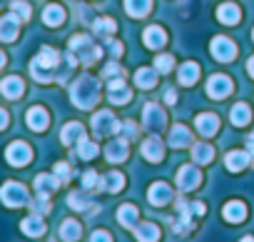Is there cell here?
I'll list each match as a JSON object with an SVG mask.
<instances>
[{"instance_id":"681fc988","label":"cell","mask_w":254,"mask_h":242,"mask_svg":"<svg viewBox=\"0 0 254 242\" xmlns=\"http://www.w3.org/2000/svg\"><path fill=\"white\" fill-rule=\"evenodd\" d=\"M165 100H167V102L172 105V102L177 100V97H175V90H167V92H165Z\"/></svg>"},{"instance_id":"bcb514c9","label":"cell","mask_w":254,"mask_h":242,"mask_svg":"<svg viewBox=\"0 0 254 242\" xmlns=\"http://www.w3.org/2000/svg\"><path fill=\"white\" fill-rule=\"evenodd\" d=\"M110 53L117 58V55L122 53V45H120V43H115V40H110Z\"/></svg>"},{"instance_id":"d6986e66","label":"cell","mask_w":254,"mask_h":242,"mask_svg":"<svg viewBox=\"0 0 254 242\" xmlns=\"http://www.w3.org/2000/svg\"><path fill=\"white\" fill-rule=\"evenodd\" d=\"M23 90H25V85H23V80L15 78V75H10V78H5L3 82H0V92H3L5 97H10V100L20 97Z\"/></svg>"},{"instance_id":"5b68a950","label":"cell","mask_w":254,"mask_h":242,"mask_svg":"<svg viewBox=\"0 0 254 242\" xmlns=\"http://www.w3.org/2000/svg\"><path fill=\"white\" fill-rule=\"evenodd\" d=\"M120 128H122V125L117 123V117H115L112 112H107V110H102V112H97V115L92 117V130H95V135H100V138L117 135Z\"/></svg>"},{"instance_id":"74e56055","label":"cell","mask_w":254,"mask_h":242,"mask_svg":"<svg viewBox=\"0 0 254 242\" xmlns=\"http://www.w3.org/2000/svg\"><path fill=\"white\" fill-rule=\"evenodd\" d=\"M77 155H80L82 160H92V158L97 155V143H92V140L82 138V140L77 143Z\"/></svg>"},{"instance_id":"ee69618b","label":"cell","mask_w":254,"mask_h":242,"mask_svg":"<svg viewBox=\"0 0 254 242\" xmlns=\"http://www.w3.org/2000/svg\"><path fill=\"white\" fill-rule=\"evenodd\" d=\"M90 242H112V237H110L105 230H95L92 237H90Z\"/></svg>"},{"instance_id":"60d3db41","label":"cell","mask_w":254,"mask_h":242,"mask_svg":"<svg viewBox=\"0 0 254 242\" xmlns=\"http://www.w3.org/2000/svg\"><path fill=\"white\" fill-rule=\"evenodd\" d=\"M10 10H13L20 20H28V18H30V5H28V3H23V0H15V3L10 5Z\"/></svg>"},{"instance_id":"e575fe53","label":"cell","mask_w":254,"mask_h":242,"mask_svg":"<svg viewBox=\"0 0 254 242\" xmlns=\"http://www.w3.org/2000/svg\"><path fill=\"white\" fill-rule=\"evenodd\" d=\"M249 117H252V110H249L244 102H237V105L232 107V123H234L237 128L247 125V123H249Z\"/></svg>"},{"instance_id":"f6af8a7d","label":"cell","mask_w":254,"mask_h":242,"mask_svg":"<svg viewBox=\"0 0 254 242\" xmlns=\"http://www.w3.org/2000/svg\"><path fill=\"white\" fill-rule=\"evenodd\" d=\"M55 175H60V180H70V167L65 162H58L55 165Z\"/></svg>"},{"instance_id":"836d02e7","label":"cell","mask_w":254,"mask_h":242,"mask_svg":"<svg viewBox=\"0 0 254 242\" xmlns=\"http://www.w3.org/2000/svg\"><path fill=\"white\" fill-rule=\"evenodd\" d=\"M80 222L77 220H65L63 225H60V237L65 240V242H72V240H77L80 237Z\"/></svg>"},{"instance_id":"f35d334b","label":"cell","mask_w":254,"mask_h":242,"mask_svg":"<svg viewBox=\"0 0 254 242\" xmlns=\"http://www.w3.org/2000/svg\"><path fill=\"white\" fill-rule=\"evenodd\" d=\"M82 187H85V190H95V187H97V190H102V177H100L97 172H92V170H90V172H85V175H82Z\"/></svg>"},{"instance_id":"7402d4cb","label":"cell","mask_w":254,"mask_h":242,"mask_svg":"<svg viewBox=\"0 0 254 242\" xmlns=\"http://www.w3.org/2000/svg\"><path fill=\"white\" fill-rule=\"evenodd\" d=\"M60 138H63V145H72V143H80V140L85 138V128H82L80 123H67V125L63 128Z\"/></svg>"},{"instance_id":"ffe728a7","label":"cell","mask_w":254,"mask_h":242,"mask_svg":"<svg viewBox=\"0 0 254 242\" xmlns=\"http://www.w3.org/2000/svg\"><path fill=\"white\" fill-rule=\"evenodd\" d=\"M20 230H23L28 237H40V235L45 232V222H43L40 215H30V217H25V220L20 222Z\"/></svg>"},{"instance_id":"7bdbcfd3","label":"cell","mask_w":254,"mask_h":242,"mask_svg":"<svg viewBox=\"0 0 254 242\" xmlns=\"http://www.w3.org/2000/svg\"><path fill=\"white\" fill-rule=\"evenodd\" d=\"M102 78H110V80H115V78H122V68H120L117 63H110V65L102 70Z\"/></svg>"},{"instance_id":"816d5d0a","label":"cell","mask_w":254,"mask_h":242,"mask_svg":"<svg viewBox=\"0 0 254 242\" xmlns=\"http://www.w3.org/2000/svg\"><path fill=\"white\" fill-rule=\"evenodd\" d=\"M3 65H5V55H3V53H0V68H3Z\"/></svg>"},{"instance_id":"b9f144b4","label":"cell","mask_w":254,"mask_h":242,"mask_svg":"<svg viewBox=\"0 0 254 242\" xmlns=\"http://www.w3.org/2000/svg\"><path fill=\"white\" fill-rule=\"evenodd\" d=\"M172 63H175L172 55H160V58L155 60V70H157V73H170V70H172Z\"/></svg>"},{"instance_id":"ac0fdd59","label":"cell","mask_w":254,"mask_h":242,"mask_svg":"<svg viewBox=\"0 0 254 242\" xmlns=\"http://www.w3.org/2000/svg\"><path fill=\"white\" fill-rule=\"evenodd\" d=\"M222 215H224V220H227V222H242V220L247 217V205H244V202H239V200H232V202H227V205H224Z\"/></svg>"},{"instance_id":"d590c367","label":"cell","mask_w":254,"mask_h":242,"mask_svg":"<svg viewBox=\"0 0 254 242\" xmlns=\"http://www.w3.org/2000/svg\"><path fill=\"white\" fill-rule=\"evenodd\" d=\"M122 185H125V180L120 172H107L102 177V190H107V192H117V190H122Z\"/></svg>"},{"instance_id":"f5cc1de1","label":"cell","mask_w":254,"mask_h":242,"mask_svg":"<svg viewBox=\"0 0 254 242\" xmlns=\"http://www.w3.org/2000/svg\"><path fill=\"white\" fill-rule=\"evenodd\" d=\"M242 242H254V240H252V237H249V235H247V237H244V240H242Z\"/></svg>"},{"instance_id":"8d00e7d4","label":"cell","mask_w":254,"mask_h":242,"mask_svg":"<svg viewBox=\"0 0 254 242\" xmlns=\"http://www.w3.org/2000/svg\"><path fill=\"white\" fill-rule=\"evenodd\" d=\"M67 205L75 207V210H95V202H92L90 197H85L82 192H72V195L67 197Z\"/></svg>"},{"instance_id":"8992f818","label":"cell","mask_w":254,"mask_h":242,"mask_svg":"<svg viewBox=\"0 0 254 242\" xmlns=\"http://www.w3.org/2000/svg\"><path fill=\"white\" fill-rule=\"evenodd\" d=\"M199 180H202V175H199V170H197L194 165H182V167L177 170V187H180L182 192L194 190V187L199 185Z\"/></svg>"},{"instance_id":"7dc6e473","label":"cell","mask_w":254,"mask_h":242,"mask_svg":"<svg viewBox=\"0 0 254 242\" xmlns=\"http://www.w3.org/2000/svg\"><path fill=\"white\" fill-rule=\"evenodd\" d=\"M3 128H8V112L0 107V130H3Z\"/></svg>"},{"instance_id":"83f0119b","label":"cell","mask_w":254,"mask_h":242,"mask_svg":"<svg viewBox=\"0 0 254 242\" xmlns=\"http://www.w3.org/2000/svg\"><path fill=\"white\" fill-rule=\"evenodd\" d=\"M152 8V0H125V10L130 13L132 18H142L147 15Z\"/></svg>"},{"instance_id":"9a60e30c","label":"cell","mask_w":254,"mask_h":242,"mask_svg":"<svg viewBox=\"0 0 254 242\" xmlns=\"http://www.w3.org/2000/svg\"><path fill=\"white\" fill-rule=\"evenodd\" d=\"M107 95H110V100L115 102V105H125L127 100H130V87H127L125 82H122V78H115V80H110V87H107Z\"/></svg>"},{"instance_id":"e0dca14e","label":"cell","mask_w":254,"mask_h":242,"mask_svg":"<svg viewBox=\"0 0 254 242\" xmlns=\"http://www.w3.org/2000/svg\"><path fill=\"white\" fill-rule=\"evenodd\" d=\"M249 162H252V155H249L247 150H232V153L227 155V167H229L232 172H242Z\"/></svg>"},{"instance_id":"3957f363","label":"cell","mask_w":254,"mask_h":242,"mask_svg":"<svg viewBox=\"0 0 254 242\" xmlns=\"http://www.w3.org/2000/svg\"><path fill=\"white\" fill-rule=\"evenodd\" d=\"M70 50H72V55H77L75 60H80V63H85V65H90V63H95V60L100 58V48H97L87 35H75V38L70 40Z\"/></svg>"},{"instance_id":"6da1fadb","label":"cell","mask_w":254,"mask_h":242,"mask_svg":"<svg viewBox=\"0 0 254 242\" xmlns=\"http://www.w3.org/2000/svg\"><path fill=\"white\" fill-rule=\"evenodd\" d=\"M70 95H72V102H75L77 107L90 110V107L97 102V97H100V82H97V78L82 75V78L72 85Z\"/></svg>"},{"instance_id":"f907efd6","label":"cell","mask_w":254,"mask_h":242,"mask_svg":"<svg viewBox=\"0 0 254 242\" xmlns=\"http://www.w3.org/2000/svg\"><path fill=\"white\" fill-rule=\"evenodd\" d=\"M247 70H249V75H252V78H254V58H252V60H249V63H247Z\"/></svg>"},{"instance_id":"f546056e","label":"cell","mask_w":254,"mask_h":242,"mask_svg":"<svg viewBox=\"0 0 254 242\" xmlns=\"http://www.w3.org/2000/svg\"><path fill=\"white\" fill-rule=\"evenodd\" d=\"M192 158H194V162L207 165V162H212L214 150H212V145H209V143H197V145H192Z\"/></svg>"},{"instance_id":"5bb4252c","label":"cell","mask_w":254,"mask_h":242,"mask_svg":"<svg viewBox=\"0 0 254 242\" xmlns=\"http://www.w3.org/2000/svg\"><path fill=\"white\" fill-rule=\"evenodd\" d=\"M194 125H197V133H199L202 138H212V135L219 130V120H217V115L204 112V115H199V117L194 120Z\"/></svg>"},{"instance_id":"cb8c5ba5","label":"cell","mask_w":254,"mask_h":242,"mask_svg":"<svg viewBox=\"0 0 254 242\" xmlns=\"http://www.w3.org/2000/svg\"><path fill=\"white\" fill-rule=\"evenodd\" d=\"M162 153H165V148H162V143H160L157 138H147V140L142 143V155H145L150 162H160V160H162Z\"/></svg>"},{"instance_id":"277c9868","label":"cell","mask_w":254,"mask_h":242,"mask_svg":"<svg viewBox=\"0 0 254 242\" xmlns=\"http://www.w3.org/2000/svg\"><path fill=\"white\" fill-rule=\"evenodd\" d=\"M0 200H3L8 207H20V205H28L30 202L28 190L20 182H5L3 187H0Z\"/></svg>"},{"instance_id":"484cf974","label":"cell","mask_w":254,"mask_h":242,"mask_svg":"<svg viewBox=\"0 0 254 242\" xmlns=\"http://www.w3.org/2000/svg\"><path fill=\"white\" fill-rule=\"evenodd\" d=\"M58 177H53V175H38L35 177V192L38 195H43V197H48L50 192H55L58 190Z\"/></svg>"},{"instance_id":"7c38bea8","label":"cell","mask_w":254,"mask_h":242,"mask_svg":"<svg viewBox=\"0 0 254 242\" xmlns=\"http://www.w3.org/2000/svg\"><path fill=\"white\" fill-rule=\"evenodd\" d=\"M18 30H20V18H18L15 13L0 18V40L13 43V40L18 38Z\"/></svg>"},{"instance_id":"30bf717a","label":"cell","mask_w":254,"mask_h":242,"mask_svg":"<svg viewBox=\"0 0 254 242\" xmlns=\"http://www.w3.org/2000/svg\"><path fill=\"white\" fill-rule=\"evenodd\" d=\"M130 140L127 138H122V135H117L107 148H105V155H107V160L110 162H122V160H127V150H130V145H127Z\"/></svg>"},{"instance_id":"44dd1931","label":"cell","mask_w":254,"mask_h":242,"mask_svg":"<svg viewBox=\"0 0 254 242\" xmlns=\"http://www.w3.org/2000/svg\"><path fill=\"white\" fill-rule=\"evenodd\" d=\"M135 237H137V242H157L160 240V230L152 222H137Z\"/></svg>"},{"instance_id":"7a4b0ae2","label":"cell","mask_w":254,"mask_h":242,"mask_svg":"<svg viewBox=\"0 0 254 242\" xmlns=\"http://www.w3.org/2000/svg\"><path fill=\"white\" fill-rule=\"evenodd\" d=\"M58 63H60V55H58L53 48H43L40 55L33 60L30 70H33L35 80H40V82H50V80H53V70L58 68Z\"/></svg>"},{"instance_id":"ab89813d","label":"cell","mask_w":254,"mask_h":242,"mask_svg":"<svg viewBox=\"0 0 254 242\" xmlns=\"http://www.w3.org/2000/svg\"><path fill=\"white\" fill-rule=\"evenodd\" d=\"M115 23L112 20H107V18H100V20H95V33L97 35H110V33H115Z\"/></svg>"},{"instance_id":"1f68e13d","label":"cell","mask_w":254,"mask_h":242,"mask_svg":"<svg viewBox=\"0 0 254 242\" xmlns=\"http://www.w3.org/2000/svg\"><path fill=\"white\" fill-rule=\"evenodd\" d=\"M197 78H199V65L197 63H185L180 68V82L182 85H194Z\"/></svg>"},{"instance_id":"c3c4849f","label":"cell","mask_w":254,"mask_h":242,"mask_svg":"<svg viewBox=\"0 0 254 242\" xmlns=\"http://www.w3.org/2000/svg\"><path fill=\"white\" fill-rule=\"evenodd\" d=\"M247 153H249V155L254 158V133H252V135L247 138Z\"/></svg>"},{"instance_id":"db71d44e","label":"cell","mask_w":254,"mask_h":242,"mask_svg":"<svg viewBox=\"0 0 254 242\" xmlns=\"http://www.w3.org/2000/svg\"><path fill=\"white\" fill-rule=\"evenodd\" d=\"M252 38H254V30H252Z\"/></svg>"},{"instance_id":"9c48e42d","label":"cell","mask_w":254,"mask_h":242,"mask_svg":"<svg viewBox=\"0 0 254 242\" xmlns=\"http://www.w3.org/2000/svg\"><path fill=\"white\" fill-rule=\"evenodd\" d=\"M5 158H8V162H10V165H15V167H23V165H28V162H30V158H33V150H30L25 143H13V145L5 150Z\"/></svg>"},{"instance_id":"d4e9b609","label":"cell","mask_w":254,"mask_h":242,"mask_svg":"<svg viewBox=\"0 0 254 242\" xmlns=\"http://www.w3.org/2000/svg\"><path fill=\"white\" fill-rule=\"evenodd\" d=\"M165 43H167V35H165V30H162V28L152 25V28H147V30H145V45H147V48L157 50V48H162Z\"/></svg>"},{"instance_id":"f1b7e54d","label":"cell","mask_w":254,"mask_h":242,"mask_svg":"<svg viewBox=\"0 0 254 242\" xmlns=\"http://www.w3.org/2000/svg\"><path fill=\"white\" fill-rule=\"evenodd\" d=\"M217 18H219L224 25H234V23L239 20V8H237L234 3H224V5L217 8Z\"/></svg>"},{"instance_id":"4dcf8cb0","label":"cell","mask_w":254,"mask_h":242,"mask_svg":"<svg viewBox=\"0 0 254 242\" xmlns=\"http://www.w3.org/2000/svg\"><path fill=\"white\" fill-rule=\"evenodd\" d=\"M43 20H45V25L55 28V25H60V23L65 20V10H63L60 5H48V8L43 10Z\"/></svg>"},{"instance_id":"52a82bcc","label":"cell","mask_w":254,"mask_h":242,"mask_svg":"<svg viewBox=\"0 0 254 242\" xmlns=\"http://www.w3.org/2000/svg\"><path fill=\"white\" fill-rule=\"evenodd\" d=\"M209 50H212V55H214L217 60H222V63H229V60L237 55V45H234L229 38H222V35L212 40Z\"/></svg>"},{"instance_id":"2e32d148","label":"cell","mask_w":254,"mask_h":242,"mask_svg":"<svg viewBox=\"0 0 254 242\" xmlns=\"http://www.w3.org/2000/svg\"><path fill=\"white\" fill-rule=\"evenodd\" d=\"M147 197H150L152 205H160V207H162V205H167V202L172 200V187L165 185V182H155V185H150Z\"/></svg>"},{"instance_id":"4fadbf2b","label":"cell","mask_w":254,"mask_h":242,"mask_svg":"<svg viewBox=\"0 0 254 242\" xmlns=\"http://www.w3.org/2000/svg\"><path fill=\"white\" fill-rule=\"evenodd\" d=\"M145 125H147L152 133H157V130L165 128V112H162V107H157L155 102L145 105Z\"/></svg>"},{"instance_id":"8fae6325","label":"cell","mask_w":254,"mask_h":242,"mask_svg":"<svg viewBox=\"0 0 254 242\" xmlns=\"http://www.w3.org/2000/svg\"><path fill=\"white\" fill-rule=\"evenodd\" d=\"M25 120H28V128H30V130H35V133H43V130L48 128V123H50L48 110H45V107H40V105L30 107V110H28V115H25Z\"/></svg>"},{"instance_id":"603a6c76","label":"cell","mask_w":254,"mask_h":242,"mask_svg":"<svg viewBox=\"0 0 254 242\" xmlns=\"http://www.w3.org/2000/svg\"><path fill=\"white\" fill-rule=\"evenodd\" d=\"M170 145L172 148H187V145H192V133L185 125H175L170 130Z\"/></svg>"},{"instance_id":"d6a6232c","label":"cell","mask_w":254,"mask_h":242,"mask_svg":"<svg viewBox=\"0 0 254 242\" xmlns=\"http://www.w3.org/2000/svg\"><path fill=\"white\" fill-rule=\"evenodd\" d=\"M135 82H137V87H152L155 82H157V70L155 68H140L137 70V75H135Z\"/></svg>"},{"instance_id":"4316f807","label":"cell","mask_w":254,"mask_h":242,"mask_svg":"<svg viewBox=\"0 0 254 242\" xmlns=\"http://www.w3.org/2000/svg\"><path fill=\"white\" fill-rule=\"evenodd\" d=\"M117 217H120V222H122L125 227L135 230V227H137V217H140V212H137L135 205H122V207L117 210Z\"/></svg>"},{"instance_id":"ba28073f","label":"cell","mask_w":254,"mask_h":242,"mask_svg":"<svg viewBox=\"0 0 254 242\" xmlns=\"http://www.w3.org/2000/svg\"><path fill=\"white\" fill-rule=\"evenodd\" d=\"M232 80L227 78V75H212L209 78V82H207V92H209V97H214V100H222V97H227L229 92H232Z\"/></svg>"}]
</instances>
